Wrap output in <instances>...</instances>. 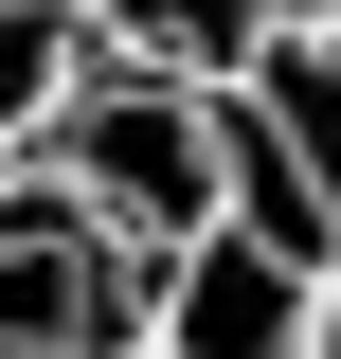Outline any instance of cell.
Wrapping results in <instances>:
<instances>
[{
	"label": "cell",
	"instance_id": "obj_6",
	"mask_svg": "<svg viewBox=\"0 0 341 359\" xmlns=\"http://www.w3.org/2000/svg\"><path fill=\"white\" fill-rule=\"evenodd\" d=\"M288 18H305V36H323V54H341V0H288Z\"/></svg>",
	"mask_w": 341,
	"mask_h": 359
},
{
	"label": "cell",
	"instance_id": "obj_3",
	"mask_svg": "<svg viewBox=\"0 0 341 359\" xmlns=\"http://www.w3.org/2000/svg\"><path fill=\"white\" fill-rule=\"evenodd\" d=\"M305 323H323V269L234 233V216L144 269V359H305Z\"/></svg>",
	"mask_w": 341,
	"mask_h": 359
},
{
	"label": "cell",
	"instance_id": "obj_5",
	"mask_svg": "<svg viewBox=\"0 0 341 359\" xmlns=\"http://www.w3.org/2000/svg\"><path fill=\"white\" fill-rule=\"evenodd\" d=\"M90 72H108V54H90L72 0H0V144H18V162L54 144V108H72Z\"/></svg>",
	"mask_w": 341,
	"mask_h": 359
},
{
	"label": "cell",
	"instance_id": "obj_2",
	"mask_svg": "<svg viewBox=\"0 0 341 359\" xmlns=\"http://www.w3.org/2000/svg\"><path fill=\"white\" fill-rule=\"evenodd\" d=\"M0 359H144V252L72 180L0 198Z\"/></svg>",
	"mask_w": 341,
	"mask_h": 359
},
{
	"label": "cell",
	"instance_id": "obj_4",
	"mask_svg": "<svg viewBox=\"0 0 341 359\" xmlns=\"http://www.w3.org/2000/svg\"><path fill=\"white\" fill-rule=\"evenodd\" d=\"M72 18H90L108 72H162V90H234L288 36V0H72Z\"/></svg>",
	"mask_w": 341,
	"mask_h": 359
},
{
	"label": "cell",
	"instance_id": "obj_1",
	"mask_svg": "<svg viewBox=\"0 0 341 359\" xmlns=\"http://www.w3.org/2000/svg\"><path fill=\"white\" fill-rule=\"evenodd\" d=\"M36 180H72L90 216H108L144 269H162L180 233H215V90H162V72H90L72 108H54Z\"/></svg>",
	"mask_w": 341,
	"mask_h": 359
},
{
	"label": "cell",
	"instance_id": "obj_7",
	"mask_svg": "<svg viewBox=\"0 0 341 359\" xmlns=\"http://www.w3.org/2000/svg\"><path fill=\"white\" fill-rule=\"evenodd\" d=\"M18 180H36V162H18V144H0V198H18Z\"/></svg>",
	"mask_w": 341,
	"mask_h": 359
}]
</instances>
